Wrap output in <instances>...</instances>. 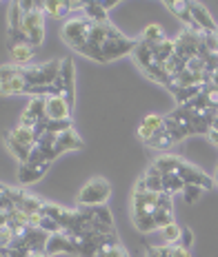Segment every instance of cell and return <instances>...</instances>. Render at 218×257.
<instances>
[{
  "instance_id": "7c38bea8",
  "label": "cell",
  "mask_w": 218,
  "mask_h": 257,
  "mask_svg": "<svg viewBox=\"0 0 218 257\" xmlns=\"http://www.w3.org/2000/svg\"><path fill=\"white\" fill-rule=\"evenodd\" d=\"M158 193L152 191H134L131 195V215H142V213H152L156 208Z\"/></svg>"
},
{
  "instance_id": "603a6c76",
  "label": "cell",
  "mask_w": 218,
  "mask_h": 257,
  "mask_svg": "<svg viewBox=\"0 0 218 257\" xmlns=\"http://www.w3.org/2000/svg\"><path fill=\"white\" fill-rule=\"evenodd\" d=\"M142 180H145V186L147 191L152 193H163V173L158 171L154 164H150V169H147V173L142 175Z\"/></svg>"
},
{
  "instance_id": "8fae6325",
  "label": "cell",
  "mask_w": 218,
  "mask_h": 257,
  "mask_svg": "<svg viewBox=\"0 0 218 257\" xmlns=\"http://www.w3.org/2000/svg\"><path fill=\"white\" fill-rule=\"evenodd\" d=\"M40 120H45V98H31L27 109L20 115V126L34 128Z\"/></svg>"
},
{
  "instance_id": "8d00e7d4",
  "label": "cell",
  "mask_w": 218,
  "mask_h": 257,
  "mask_svg": "<svg viewBox=\"0 0 218 257\" xmlns=\"http://www.w3.org/2000/svg\"><path fill=\"white\" fill-rule=\"evenodd\" d=\"M203 93H205V98H207V104H209V109H216L218 111V89L214 87V84H205Z\"/></svg>"
},
{
  "instance_id": "60d3db41",
  "label": "cell",
  "mask_w": 218,
  "mask_h": 257,
  "mask_svg": "<svg viewBox=\"0 0 218 257\" xmlns=\"http://www.w3.org/2000/svg\"><path fill=\"white\" fill-rule=\"evenodd\" d=\"M118 0H111V3H100V7H103L105 9V12H111V9H116V7H118Z\"/></svg>"
},
{
  "instance_id": "44dd1931",
  "label": "cell",
  "mask_w": 218,
  "mask_h": 257,
  "mask_svg": "<svg viewBox=\"0 0 218 257\" xmlns=\"http://www.w3.org/2000/svg\"><path fill=\"white\" fill-rule=\"evenodd\" d=\"M174 53H176V47H174V40H161L158 45H154V58H156L158 64H165L167 67V62L174 58Z\"/></svg>"
},
{
  "instance_id": "9a60e30c",
  "label": "cell",
  "mask_w": 218,
  "mask_h": 257,
  "mask_svg": "<svg viewBox=\"0 0 218 257\" xmlns=\"http://www.w3.org/2000/svg\"><path fill=\"white\" fill-rule=\"evenodd\" d=\"M163 120H165V117H163V115H156V113L145 115V117H142V122L138 124V138H140L142 142L152 140L154 133L163 128Z\"/></svg>"
},
{
  "instance_id": "4fadbf2b",
  "label": "cell",
  "mask_w": 218,
  "mask_h": 257,
  "mask_svg": "<svg viewBox=\"0 0 218 257\" xmlns=\"http://www.w3.org/2000/svg\"><path fill=\"white\" fill-rule=\"evenodd\" d=\"M60 80H62V98L74 106V84H76V71H74L71 58H62L60 60Z\"/></svg>"
},
{
  "instance_id": "d6a6232c",
  "label": "cell",
  "mask_w": 218,
  "mask_h": 257,
  "mask_svg": "<svg viewBox=\"0 0 218 257\" xmlns=\"http://www.w3.org/2000/svg\"><path fill=\"white\" fill-rule=\"evenodd\" d=\"M92 208V215L98 224H105V226H114V215L107 206H89Z\"/></svg>"
},
{
  "instance_id": "cb8c5ba5",
  "label": "cell",
  "mask_w": 218,
  "mask_h": 257,
  "mask_svg": "<svg viewBox=\"0 0 218 257\" xmlns=\"http://www.w3.org/2000/svg\"><path fill=\"white\" fill-rule=\"evenodd\" d=\"M145 144H147L150 149H156V151H163V153H167V149L174 147L172 138H169V133L165 131V126L161 128V131L154 133V138H152V140H147Z\"/></svg>"
},
{
  "instance_id": "8992f818",
  "label": "cell",
  "mask_w": 218,
  "mask_h": 257,
  "mask_svg": "<svg viewBox=\"0 0 218 257\" xmlns=\"http://www.w3.org/2000/svg\"><path fill=\"white\" fill-rule=\"evenodd\" d=\"M134 47H136V40L127 38V36L109 38L103 45V60H105V64L118 60V58H123V56H129V53H134Z\"/></svg>"
},
{
  "instance_id": "30bf717a",
  "label": "cell",
  "mask_w": 218,
  "mask_h": 257,
  "mask_svg": "<svg viewBox=\"0 0 218 257\" xmlns=\"http://www.w3.org/2000/svg\"><path fill=\"white\" fill-rule=\"evenodd\" d=\"M189 12H191V18H194V25L200 34H218V25L214 23L211 14L207 12L205 5L200 3H189Z\"/></svg>"
},
{
  "instance_id": "b9f144b4",
  "label": "cell",
  "mask_w": 218,
  "mask_h": 257,
  "mask_svg": "<svg viewBox=\"0 0 218 257\" xmlns=\"http://www.w3.org/2000/svg\"><path fill=\"white\" fill-rule=\"evenodd\" d=\"M31 257H49V255H47V253H34Z\"/></svg>"
},
{
  "instance_id": "7a4b0ae2",
  "label": "cell",
  "mask_w": 218,
  "mask_h": 257,
  "mask_svg": "<svg viewBox=\"0 0 218 257\" xmlns=\"http://www.w3.org/2000/svg\"><path fill=\"white\" fill-rule=\"evenodd\" d=\"M92 20L87 18V16H74V18H69L65 25H62L60 29V38L67 42L69 47H71L74 51H78L81 47L87 42V36H89V29H92Z\"/></svg>"
},
{
  "instance_id": "f1b7e54d",
  "label": "cell",
  "mask_w": 218,
  "mask_h": 257,
  "mask_svg": "<svg viewBox=\"0 0 218 257\" xmlns=\"http://www.w3.org/2000/svg\"><path fill=\"white\" fill-rule=\"evenodd\" d=\"M131 222L140 233H152L156 231V219H154V211L152 213H142V215H131Z\"/></svg>"
},
{
  "instance_id": "d4e9b609",
  "label": "cell",
  "mask_w": 218,
  "mask_h": 257,
  "mask_svg": "<svg viewBox=\"0 0 218 257\" xmlns=\"http://www.w3.org/2000/svg\"><path fill=\"white\" fill-rule=\"evenodd\" d=\"M203 87H205V84H194V87L176 89V91H174V100L178 102V106H185L187 102H191V100H194L198 93H203Z\"/></svg>"
},
{
  "instance_id": "836d02e7",
  "label": "cell",
  "mask_w": 218,
  "mask_h": 257,
  "mask_svg": "<svg viewBox=\"0 0 218 257\" xmlns=\"http://www.w3.org/2000/svg\"><path fill=\"white\" fill-rule=\"evenodd\" d=\"M172 255V246L169 244H152L145 248V257H169Z\"/></svg>"
},
{
  "instance_id": "1f68e13d",
  "label": "cell",
  "mask_w": 218,
  "mask_h": 257,
  "mask_svg": "<svg viewBox=\"0 0 218 257\" xmlns=\"http://www.w3.org/2000/svg\"><path fill=\"white\" fill-rule=\"evenodd\" d=\"M161 233H163L165 244H169V246H176V244L180 242V233H183V226H178L176 222H172V224H169V226L161 228Z\"/></svg>"
},
{
  "instance_id": "5b68a950",
  "label": "cell",
  "mask_w": 218,
  "mask_h": 257,
  "mask_svg": "<svg viewBox=\"0 0 218 257\" xmlns=\"http://www.w3.org/2000/svg\"><path fill=\"white\" fill-rule=\"evenodd\" d=\"M23 36L34 49L40 47L42 40H45V14L42 12L23 14Z\"/></svg>"
},
{
  "instance_id": "f35d334b",
  "label": "cell",
  "mask_w": 218,
  "mask_h": 257,
  "mask_svg": "<svg viewBox=\"0 0 218 257\" xmlns=\"http://www.w3.org/2000/svg\"><path fill=\"white\" fill-rule=\"evenodd\" d=\"M169 257H191V250L189 248H183V246H172V255Z\"/></svg>"
},
{
  "instance_id": "74e56055",
  "label": "cell",
  "mask_w": 218,
  "mask_h": 257,
  "mask_svg": "<svg viewBox=\"0 0 218 257\" xmlns=\"http://www.w3.org/2000/svg\"><path fill=\"white\" fill-rule=\"evenodd\" d=\"M191 244H194V231L185 226V228H183V233H180V242H178V246H183V248H191Z\"/></svg>"
},
{
  "instance_id": "ab89813d",
  "label": "cell",
  "mask_w": 218,
  "mask_h": 257,
  "mask_svg": "<svg viewBox=\"0 0 218 257\" xmlns=\"http://www.w3.org/2000/svg\"><path fill=\"white\" fill-rule=\"evenodd\" d=\"M209 140H211V144H216V147H218V115H216L214 124H211V131H209Z\"/></svg>"
},
{
  "instance_id": "9c48e42d",
  "label": "cell",
  "mask_w": 218,
  "mask_h": 257,
  "mask_svg": "<svg viewBox=\"0 0 218 257\" xmlns=\"http://www.w3.org/2000/svg\"><path fill=\"white\" fill-rule=\"evenodd\" d=\"M47 255H58V253H69V255H78V237L74 235H67V233H54L49 235L47 239V248H45Z\"/></svg>"
},
{
  "instance_id": "f546056e",
  "label": "cell",
  "mask_w": 218,
  "mask_h": 257,
  "mask_svg": "<svg viewBox=\"0 0 218 257\" xmlns=\"http://www.w3.org/2000/svg\"><path fill=\"white\" fill-rule=\"evenodd\" d=\"M142 42H147V45H158L161 40H165V31L161 25H147L145 29H142V36H140Z\"/></svg>"
},
{
  "instance_id": "5bb4252c",
  "label": "cell",
  "mask_w": 218,
  "mask_h": 257,
  "mask_svg": "<svg viewBox=\"0 0 218 257\" xmlns=\"http://www.w3.org/2000/svg\"><path fill=\"white\" fill-rule=\"evenodd\" d=\"M83 147H85V142L78 138V133L74 131V128H69V131L60 133V136L56 138V158L67 151H81Z\"/></svg>"
},
{
  "instance_id": "ba28073f",
  "label": "cell",
  "mask_w": 218,
  "mask_h": 257,
  "mask_svg": "<svg viewBox=\"0 0 218 257\" xmlns=\"http://www.w3.org/2000/svg\"><path fill=\"white\" fill-rule=\"evenodd\" d=\"M178 178L185 182V184H194V186H200V189H205V191H209L211 186L216 184L214 180L209 178L207 173H203L198 167H194V164H189V162H180V167H178Z\"/></svg>"
},
{
  "instance_id": "2e32d148",
  "label": "cell",
  "mask_w": 218,
  "mask_h": 257,
  "mask_svg": "<svg viewBox=\"0 0 218 257\" xmlns=\"http://www.w3.org/2000/svg\"><path fill=\"white\" fill-rule=\"evenodd\" d=\"M131 56H134L136 64L142 71H147V69L156 62V58H154V45H147V42H142V40H136V47H134Z\"/></svg>"
},
{
  "instance_id": "52a82bcc",
  "label": "cell",
  "mask_w": 218,
  "mask_h": 257,
  "mask_svg": "<svg viewBox=\"0 0 218 257\" xmlns=\"http://www.w3.org/2000/svg\"><path fill=\"white\" fill-rule=\"evenodd\" d=\"M74 106L62 95H49L45 98V117L49 122H67L71 120Z\"/></svg>"
},
{
  "instance_id": "4316f807",
  "label": "cell",
  "mask_w": 218,
  "mask_h": 257,
  "mask_svg": "<svg viewBox=\"0 0 218 257\" xmlns=\"http://www.w3.org/2000/svg\"><path fill=\"white\" fill-rule=\"evenodd\" d=\"M83 16H87L92 23H109V16L107 12H105L103 7H100V3H87L85 5V9H83Z\"/></svg>"
},
{
  "instance_id": "83f0119b",
  "label": "cell",
  "mask_w": 218,
  "mask_h": 257,
  "mask_svg": "<svg viewBox=\"0 0 218 257\" xmlns=\"http://www.w3.org/2000/svg\"><path fill=\"white\" fill-rule=\"evenodd\" d=\"M9 136L16 138L18 142H23L25 147H29V149H34L36 142H38V140H36V136H34V128H25V126H20V124L14 126L12 131H9Z\"/></svg>"
},
{
  "instance_id": "277c9868",
  "label": "cell",
  "mask_w": 218,
  "mask_h": 257,
  "mask_svg": "<svg viewBox=\"0 0 218 257\" xmlns=\"http://www.w3.org/2000/svg\"><path fill=\"white\" fill-rule=\"evenodd\" d=\"M23 67H14V64H3L0 67V93L3 95H20L27 93L29 84L27 80L20 76Z\"/></svg>"
},
{
  "instance_id": "7402d4cb",
  "label": "cell",
  "mask_w": 218,
  "mask_h": 257,
  "mask_svg": "<svg viewBox=\"0 0 218 257\" xmlns=\"http://www.w3.org/2000/svg\"><path fill=\"white\" fill-rule=\"evenodd\" d=\"M5 144H7V149H9V153L14 155L16 160H18L20 164H25L29 160V153H31V149L29 147H25L23 142H18L16 138H12L9 133H5Z\"/></svg>"
},
{
  "instance_id": "ac0fdd59",
  "label": "cell",
  "mask_w": 218,
  "mask_h": 257,
  "mask_svg": "<svg viewBox=\"0 0 218 257\" xmlns=\"http://www.w3.org/2000/svg\"><path fill=\"white\" fill-rule=\"evenodd\" d=\"M165 7H167L169 12L176 14V18H178V20H183L185 27H187L189 31H196V34H200V31L196 29V25H194V18H191L189 3H180V0H169V3H165Z\"/></svg>"
},
{
  "instance_id": "d590c367",
  "label": "cell",
  "mask_w": 218,
  "mask_h": 257,
  "mask_svg": "<svg viewBox=\"0 0 218 257\" xmlns=\"http://www.w3.org/2000/svg\"><path fill=\"white\" fill-rule=\"evenodd\" d=\"M96 257H129V253H127L120 244H114V246H105V248H100Z\"/></svg>"
},
{
  "instance_id": "3957f363",
  "label": "cell",
  "mask_w": 218,
  "mask_h": 257,
  "mask_svg": "<svg viewBox=\"0 0 218 257\" xmlns=\"http://www.w3.org/2000/svg\"><path fill=\"white\" fill-rule=\"evenodd\" d=\"M111 195V184L105 178H92L78 191V206H105Z\"/></svg>"
},
{
  "instance_id": "e0dca14e",
  "label": "cell",
  "mask_w": 218,
  "mask_h": 257,
  "mask_svg": "<svg viewBox=\"0 0 218 257\" xmlns=\"http://www.w3.org/2000/svg\"><path fill=\"white\" fill-rule=\"evenodd\" d=\"M49 171V164H42V167H31V164H20L18 167V180L20 184H36L45 178V173Z\"/></svg>"
},
{
  "instance_id": "484cf974",
  "label": "cell",
  "mask_w": 218,
  "mask_h": 257,
  "mask_svg": "<svg viewBox=\"0 0 218 257\" xmlns=\"http://www.w3.org/2000/svg\"><path fill=\"white\" fill-rule=\"evenodd\" d=\"M45 5V12L49 16H54V18H65V16L71 14V9H69V0H47Z\"/></svg>"
},
{
  "instance_id": "6da1fadb",
  "label": "cell",
  "mask_w": 218,
  "mask_h": 257,
  "mask_svg": "<svg viewBox=\"0 0 218 257\" xmlns=\"http://www.w3.org/2000/svg\"><path fill=\"white\" fill-rule=\"evenodd\" d=\"M60 60H49L45 64H34V67H23L20 76L27 80L29 87H54L56 80L60 78Z\"/></svg>"
},
{
  "instance_id": "e575fe53",
  "label": "cell",
  "mask_w": 218,
  "mask_h": 257,
  "mask_svg": "<svg viewBox=\"0 0 218 257\" xmlns=\"http://www.w3.org/2000/svg\"><path fill=\"white\" fill-rule=\"evenodd\" d=\"M203 191H205V189H200V186L185 184V189H183V200H185V204H196V200L203 195Z\"/></svg>"
},
{
  "instance_id": "4dcf8cb0",
  "label": "cell",
  "mask_w": 218,
  "mask_h": 257,
  "mask_svg": "<svg viewBox=\"0 0 218 257\" xmlns=\"http://www.w3.org/2000/svg\"><path fill=\"white\" fill-rule=\"evenodd\" d=\"M183 189H185V182L178 178V173L163 175V193H169V195H174V193H183Z\"/></svg>"
},
{
  "instance_id": "ffe728a7",
  "label": "cell",
  "mask_w": 218,
  "mask_h": 257,
  "mask_svg": "<svg viewBox=\"0 0 218 257\" xmlns=\"http://www.w3.org/2000/svg\"><path fill=\"white\" fill-rule=\"evenodd\" d=\"M180 162L183 160L178 158V155H172V153H163V155H158L156 160H154V167H156L158 171H161L163 175H167V173H176L178 167H180Z\"/></svg>"
},
{
  "instance_id": "d6986e66",
  "label": "cell",
  "mask_w": 218,
  "mask_h": 257,
  "mask_svg": "<svg viewBox=\"0 0 218 257\" xmlns=\"http://www.w3.org/2000/svg\"><path fill=\"white\" fill-rule=\"evenodd\" d=\"M9 53H12L14 64H27L34 58L36 49L29 42H18V45H9Z\"/></svg>"
}]
</instances>
